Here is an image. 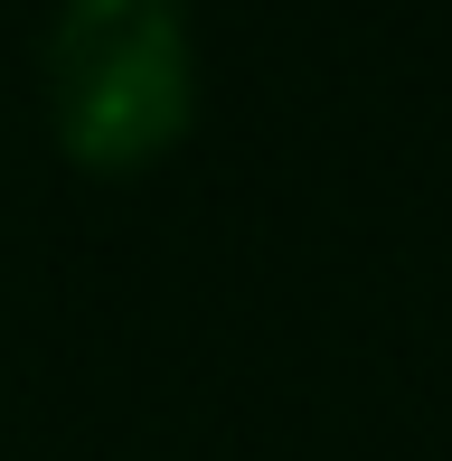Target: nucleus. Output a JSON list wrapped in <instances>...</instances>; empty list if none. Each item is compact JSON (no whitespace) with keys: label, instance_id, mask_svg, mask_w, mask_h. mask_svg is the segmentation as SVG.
I'll return each instance as SVG.
<instances>
[{"label":"nucleus","instance_id":"1","mask_svg":"<svg viewBox=\"0 0 452 461\" xmlns=\"http://www.w3.org/2000/svg\"><path fill=\"white\" fill-rule=\"evenodd\" d=\"M57 151L86 170H151L198 113V38L179 0H57L38 48Z\"/></svg>","mask_w":452,"mask_h":461}]
</instances>
